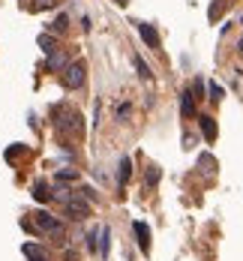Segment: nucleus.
<instances>
[{
	"instance_id": "nucleus-1",
	"label": "nucleus",
	"mask_w": 243,
	"mask_h": 261,
	"mask_svg": "<svg viewBox=\"0 0 243 261\" xmlns=\"http://www.w3.org/2000/svg\"><path fill=\"white\" fill-rule=\"evenodd\" d=\"M84 78H87V69H84V63H66L63 69V87L66 90H78V87L84 84Z\"/></svg>"
},
{
	"instance_id": "nucleus-2",
	"label": "nucleus",
	"mask_w": 243,
	"mask_h": 261,
	"mask_svg": "<svg viewBox=\"0 0 243 261\" xmlns=\"http://www.w3.org/2000/svg\"><path fill=\"white\" fill-rule=\"evenodd\" d=\"M33 222H36V228L45 231V234H60V231H63V225L51 216L48 210H36V213H33Z\"/></svg>"
},
{
	"instance_id": "nucleus-3",
	"label": "nucleus",
	"mask_w": 243,
	"mask_h": 261,
	"mask_svg": "<svg viewBox=\"0 0 243 261\" xmlns=\"http://www.w3.org/2000/svg\"><path fill=\"white\" fill-rule=\"evenodd\" d=\"M63 204H66V216H72V219H87V216H90L87 198H72V195H69Z\"/></svg>"
},
{
	"instance_id": "nucleus-4",
	"label": "nucleus",
	"mask_w": 243,
	"mask_h": 261,
	"mask_svg": "<svg viewBox=\"0 0 243 261\" xmlns=\"http://www.w3.org/2000/svg\"><path fill=\"white\" fill-rule=\"evenodd\" d=\"M57 126H60L63 132H81V114L72 111V108H63V111L57 114Z\"/></svg>"
},
{
	"instance_id": "nucleus-5",
	"label": "nucleus",
	"mask_w": 243,
	"mask_h": 261,
	"mask_svg": "<svg viewBox=\"0 0 243 261\" xmlns=\"http://www.w3.org/2000/svg\"><path fill=\"white\" fill-rule=\"evenodd\" d=\"M132 24H135L138 33H141V39H144L147 48H156V51H159V33H156L153 24H147V21H132Z\"/></svg>"
},
{
	"instance_id": "nucleus-6",
	"label": "nucleus",
	"mask_w": 243,
	"mask_h": 261,
	"mask_svg": "<svg viewBox=\"0 0 243 261\" xmlns=\"http://www.w3.org/2000/svg\"><path fill=\"white\" fill-rule=\"evenodd\" d=\"M198 126H201V135L207 138V141H216V135H219V129H216V117H210V114H198Z\"/></svg>"
},
{
	"instance_id": "nucleus-7",
	"label": "nucleus",
	"mask_w": 243,
	"mask_h": 261,
	"mask_svg": "<svg viewBox=\"0 0 243 261\" xmlns=\"http://www.w3.org/2000/svg\"><path fill=\"white\" fill-rule=\"evenodd\" d=\"M132 231H135V237H138V249L147 255V252H150V228H147V222H135Z\"/></svg>"
},
{
	"instance_id": "nucleus-8",
	"label": "nucleus",
	"mask_w": 243,
	"mask_h": 261,
	"mask_svg": "<svg viewBox=\"0 0 243 261\" xmlns=\"http://www.w3.org/2000/svg\"><path fill=\"white\" fill-rule=\"evenodd\" d=\"M180 111H183V117H195V114H198V111H195V96L189 93V90L180 93Z\"/></svg>"
},
{
	"instance_id": "nucleus-9",
	"label": "nucleus",
	"mask_w": 243,
	"mask_h": 261,
	"mask_svg": "<svg viewBox=\"0 0 243 261\" xmlns=\"http://www.w3.org/2000/svg\"><path fill=\"white\" fill-rule=\"evenodd\" d=\"M129 174H132V159H129V156H123V159H120V171H117V186H120V189L126 186Z\"/></svg>"
},
{
	"instance_id": "nucleus-10",
	"label": "nucleus",
	"mask_w": 243,
	"mask_h": 261,
	"mask_svg": "<svg viewBox=\"0 0 243 261\" xmlns=\"http://www.w3.org/2000/svg\"><path fill=\"white\" fill-rule=\"evenodd\" d=\"M24 255H27V261H48V252L42 246H36V243H24Z\"/></svg>"
},
{
	"instance_id": "nucleus-11",
	"label": "nucleus",
	"mask_w": 243,
	"mask_h": 261,
	"mask_svg": "<svg viewBox=\"0 0 243 261\" xmlns=\"http://www.w3.org/2000/svg\"><path fill=\"white\" fill-rule=\"evenodd\" d=\"M108 240H111V228L102 225V228H99V255L102 258H108Z\"/></svg>"
},
{
	"instance_id": "nucleus-12",
	"label": "nucleus",
	"mask_w": 243,
	"mask_h": 261,
	"mask_svg": "<svg viewBox=\"0 0 243 261\" xmlns=\"http://www.w3.org/2000/svg\"><path fill=\"white\" fill-rule=\"evenodd\" d=\"M159 177H162V171L156 168V165H150V168H147V174H144V183H147V189H153L156 183H159Z\"/></svg>"
},
{
	"instance_id": "nucleus-13",
	"label": "nucleus",
	"mask_w": 243,
	"mask_h": 261,
	"mask_svg": "<svg viewBox=\"0 0 243 261\" xmlns=\"http://www.w3.org/2000/svg\"><path fill=\"white\" fill-rule=\"evenodd\" d=\"M39 48L45 51V54H51V51H57V42H54V36H51V33H42V36H39Z\"/></svg>"
},
{
	"instance_id": "nucleus-14",
	"label": "nucleus",
	"mask_w": 243,
	"mask_h": 261,
	"mask_svg": "<svg viewBox=\"0 0 243 261\" xmlns=\"http://www.w3.org/2000/svg\"><path fill=\"white\" fill-rule=\"evenodd\" d=\"M48 69H66V57L60 51H51L48 54Z\"/></svg>"
},
{
	"instance_id": "nucleus-15",
	"label": "nucleus",
	"mask_w": 243,
	"mask_h": 261,
	"mask_svg": "<svg viewBox=\"0 0 243 261\" xmlns=\"http://www.w3.org/2000/svg\"><path fill=\"white\" fill-rule=\"evenodd\" d=\"M33 198H36V201H48V198H51L48 186H45V183H33Z\"/></svg>"
},
{
	"instance_id": "nucleus-16",
	"label": "nucleus",
	"mask_w": 243,
	"mask_h": 261,
	"mask_svg": "<svg viewBox=\"0 0 243 261\" xmlns=\"http://www.w3.org/2000/svg\"><path fill=\"white\" fill-rule=\"evenodd\" d=\"M135 69H138V75H141L144 81H147V78L153 75V72H150V66H147V63H144L141 57H138V54H135Z\"/></svg>"
},
{
	"instance_id": "nucleus-17",
	"label": "nucleus",
	"mask_w": 243,
	"mask_h": 261,
	"mask_svg": "<svg viewBox=\"0 0 243 261\" xmlns=\"http://www.w3.org/2000/svg\"><path fill=\"white\" fill-rule=\"evenodd\" d=\"M66 27H69V18H66V15H57L54 24H51V30H54V33H63Z\"/></svg>"
},
{
	"instance_id": "nucleus-18",
	"label": "nucleus",
	"mask_w": 243,
	"mask_h": 261,
	"mask_svg": "<svg viewBox=\"0 0 243 261\" xmlns=\"http://www.w3.org/2000/svg\"><path fill=\"white\" fill-rule=\"evenodd\" d=\"M57 180H78V171H72V168H60V171H57Z\"/></svg>"
},
{
	"instance_id": "nucleus-19",
	"label": "nucleus",
	"mask_w": 243,
	"mask_h": 261,
	"mask_svg": "<svg viewBox=\"0 0 243 261\" xmlns=\"http://www.w3.org/2000/svg\"><path fill=\"white\" fill-rule=\"evenodd\" d=\"M198 165H201L204 171H213V168H216V159H213V156H207V153H204L201 159H198Z\"/></svg>"
},
{
	"instance_id": "nucleus-20",
	"label": "nucleus",
	"mask_w": 243,
	"mask_h": 261,
	"mask_svg": "<svg viewBox=\"0 0 243 261\" xmlns=\"http://www.w3.org/2000/svg\"><path fill=\"white\" fill-rule=\"evenodd\" d=\"M207 15H210V21H216L219 15H222V3H219V0H216L213 6H210V12H207Z\"/></svg>"
},
{
	"instance_id": "nucleus-21",
	"label": "nucleus",
	"mask_w": 243,
	"mask_h": 261,
	"mask_svg": "<svg viewBox=\"0 0 243 261\" xmlns=\"http://www.w3.org/2000/svg\"><path fill=\"white\" fill-rule=\"evenodd\" d=\"M54 3H57V0H36V3H33V9H51Z\"/></svg>"
},
{
	"instance_id": "nucleus-22",
	"label": "nucleus",
	"mask_w": 243,
	"mask_h": 261,
	"mask_svg": "<svg viewBox=\"0 0 243 261\" xmlns=\"http://www.w3.org/2000/svg\"><path fill=\"white\" fill-rule=\"evenodd\" d=\"M210 93H213L210 99H213V102H219V99H222V87H219V84H210Z\"/></svg>"
},
{
	"instance_id": "nucleus-23",
	"label": "nucleus",
	"mask_w": 243,
	"mask_h": 261,
	"mask_svg": "<svg viewBox=\"0 0 243 261\" xmlns=\"http://www.w3.org/2000/svg\"><path fill=\"white\" fill-rule=\"evenodd\" d=\"M117 117H120V120H123V117H129V102H123V105L117 108Z\"/></svg>"
},
{
	"instance_id": "nucleus-24",
	"label": "nucleus",
	"mask_w": 243,
	"mask_h": 261,
	"mask_svg": "<svg viewBox=\"0 0 243 261\" xmlns=\"http://www.w3.org/2000/svg\"><path fill=\"white\" fill-rule=\"evenodd\" d=\"M81 198H90V201H93V198H96V192H93L90 186H84V189H81Z\"/></svg>"
},
{
	"instance_id": "nucleus-25",
	"label": "nucleus",
	"mask_w": 243,
	"mask_h": 261,
	"mask_svg": "<svg viewBox=\"0 0 243 261\" xmlns=\"http://www.w3.org/2000/svg\"><path fill=\"white\" fill-rule=\"evenodd\" d=\"M192 90H195V93H198V99H201V93H204V81H201V78L192 84Z\"/></svg>"
},
{
	"instance_id": "nucleus-26",
	"label": "nucleus",
	"mask_w": 243,
	"mask_h": 261,
	"mask_svg": "<svg viewBox=\"0 0 243 261\" xmlns=\"http://www.w3.org/2000/svg\"><path fill=\"white\" fill-rule=\"evenodd\" d=\"M114 3H117V6H126V3H129V0H114Z\"/></svg>"
},
{
	"instance_id": "nucleus-27",
	"label": "nucleus",
	"mask_w": 243,
	"mask_h": 261,
	"mask_svg": "<svg viewBox=\"0 0 243 261\" xmlns=\"http://www.w3.org/2000/svg\"><path fill=\"white\" fill-rule=\"evenodd\" d=\"M237 51H240V54H243V39H240V42H237Z\"/></svg>"
},
{
	"instance_id": "nucleus-28",
	"label": "nucleus",
	"mask_w": 243,
	"mask_h": 261,
	"mask_svg": "<svg viewBox=\"0 0 243 261\" xmlns=\"http://www.w3.org/2000/svg\"><path fill=\"white\" fill-rule=\"evenodd\" d=\"M240 24H243V15H240Z\"/></svg>"
}]
</instances>
